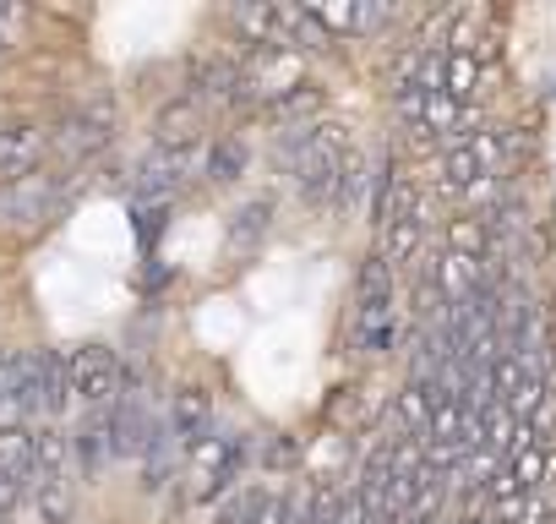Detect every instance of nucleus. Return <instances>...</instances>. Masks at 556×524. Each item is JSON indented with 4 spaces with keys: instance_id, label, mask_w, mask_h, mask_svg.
<instances>
[{
    "instance_id": "obj_1",
    "label": "nucleus",
    "mask_w": 556,
    "mask_h": 524,
    "mask_svg": "<svg viewBox=\"0 0 556 524\" xmlns=\"http://www.w3.org/2000/svg\"><path fill=\"white\" fill-rule=\"evenodd\" d=\"M245 464H251V437H245V432H235V426H213V432H202V437L186 448L191 497H197V502L229 497Z\"/></svg>"
},
{
    "instance_id": "obj_2",
    "label": "nucleus",
    "mask_w": 556,
    "mask_h": 524,
    "mask_svg": "<svg viewBox=\"0 0 556 524\" xmlns=\"http://www.w3.org/2000/svg\"><path fill=\"white\" fill-rule=\"evenodd\" d=\"M121 372H126L121 350H110V345H99V339H88V345H72V350H66L72 399H83V404H93V410H104V404H115V399H121Z\"/></svg>"
},
{
    "instance_id": "obj_3",
    "label": "nucleus",
    "mask_w": 556,
    "mask_h": 524,
    "mask_svg": "<svg viewBox=\"0 0 556 524\" xmlns=\"http://www.w3.org/2000/svg\"><path fill=\"white\" fill-rule=\"evenodd\" d=\"M202 175V148H148L137 164V202H169Z\"/></svg>"
},
{
    "instance_id": "obj_4",
    "label": "nucleus",
    "mask_w": 556,
    "mask_h": 524,
    "mask_svg": "<svg viewBox=\"0 0 556 524\" xmlns=\"http://www.w3.org/2000/svg\"><path fill=\"white\" fill-rule=\"evenodd\" d=\"M45 153H50V132L39 121H0V186L39 175Z\"/></svg>"
},
{
    "instance_id": "obj_5",
    "label": "nucleus",
    "mask_w": 556,
    "mask_h": 524,
    "mask_svg": "<svg viewBox=\"0 0 556 524\" xmlns=\"http://www.w3.org/2000/svg\"><path fill=\"white\" fill-rule=\"evenodd\" d=\"M115 137V115L99 110V104H83V110H66L50 132V148H61L66 159H93L99 148H110Z\"/></svg>"
},
{
    "instance_id": "obj_6",
    "label": "nucleus",
    "mask_w": 556,
    "mask_h": 524,
    "mask_svg": "<svg viewBox=\"0 0 556 524\" xmlns=\"http://www.w3.org/2000/svg\"><path fill=\"white\" fill-rule=\"evenodd\" d=\"M393 323V262L382 251H366L361 279H355V328Z\"/></svg>"
},
{
    "instance_id": "obj_7",
    "label": "nucleus",
    "mask_w": 556,
    "mask_h": 524,
    "mask_svg": "<svg viewBox=\"0 0 556 524\" xmlns=\"http://www.w3.org/2000/svg\"><path fill=\"white\" fill-rule=\"evenodd\" d=\"M55 197H61V186L50 175H28L17 186H0V224H7V229H28V224L50 219Z\"/></svg>"
},
{
    "instance_id": "obj_8",
    "label": "nucleus",
    "mask_w": 556,
    "mask_h": 524,
    "mask_svg": "<svg viewBox=\"0 0 556 524\" xmlns=\"http://www.w3.org/2000/svg\"><path fill=\"white\" fill-rule=\"evenodd\" d=\"M323 104H328V88L323 83H295L290 93H278L273 104H262L256 115L273 126V132H301V126H317V115H323Z\"/></svg>"
},
{
    "instance_id": "obj_9",
    "label": "nucleus",
    "mask_w": 556,
    "mask_h": 524,
    "mask_svg": "<svg viewBox=\"0 0 556 524\" xmlns=\"http://www.w3.org/2000/svg\"><path fill=\"white\" fill-rule=\"evenodd\" d=\"M202 126H207L202 93H180V99H169V104L153 115V142H159V148H197V142H202Z\"/></svg>"
},
{
    "instance_id": "obj_10",
    "label": "nucleus",
    "mask_w": 556,
    "mask_h": 524,
    "mask_svg": "<svg viewBox=\"0 0 556 524\" xmlns=\"http://www.w3.org/2000/svg\"><path fill=\"white\" fill-rule=\"evenodd\" d=\"M169 432H175V442H197L202 432H213V394L202 388V383H180L175 394H169Z\"/></svg>"
},
{
    "instance_id": "obj_11",
    "label": "nucleus",
    "mask_w": 556,
    "mask_h": 524,
    "mask_svg": "<svg viewBox=\"0 0 556 524\" xmlns=\"http://www.w3.org/2000/svg\"><path fill=\"white\" fill-rule=\"evenodd\" d=\"M245 164H251V148H245L240 137H213V142L202 148V180H207V186H229V180H240Z\"/></svg>"
},
{
    "instance_id": "obj_12",
    "label": "nucleus",
    "mask_w": 556,
    "mask_h": 524,
    "mask_svg": "<svg viewBox=\"0 0 556 524\" xmlns=\"http://www.w3.org/2000/svg\"><path fill=\"white\" fill-rule=\"evenodd\" d=\"M273 213H278V202L267 197V191H256V197H245L235 213H229V246H240V251H251L267 229H273Z\"/></svg>"
},
{
    "instance_id": "obj_13",
    "label": "nucleus",
    "mask_w": 556,
    "mask_h": 524,
    "mask_svg": "<svg viewBox=\"0 0 556 524\" xmlns=\"http://www.w3.org/2000/svg\"><path fill=\"white\" fill-rule=\"evenodd\" d=\"M278 17H285V45L290 50H333V34L323 28V17L312 7H290V0H278Z\"/></svg>"
},
{
    "instance_id": "obj_14",
    "label": "nucleus",
    "mask_w": 556,
    "mask_h": 524,
    "mask_svg": "<svg viewBox=\"0 0 556 524\" xmlns=\"http://www.w3.org/2000/svg\"><path fill=\"white\" fill-rule=\"evenodd\" d=\"M267 502H273V491H267L262 481H245L240 491H229V497L218 502L213 524H262V519H267Z\"/></svg>"
},
{
    "instance_id": "obj_15",
    "label": "nucleus",
    "mask_w": 556,
    "mask_h": 524,
    "mask_svg": "<svg viewBox=\"0 0 556 524\" xmlns=\"http://www.w3.org/2000/svg\"><path fill=\"white\" fill-rule=\"evenodd\" d=\"M480 83H485V61H480V55H453V50H447L442 93L458 99V104H475V99H480Z\"/></svg>"
},
{
    "instance_id": "obj_16",
    "label": "nucleus",
    "mask_w": 556,
    "mask_h": 524,
    "mask_svg": "<svg viewBox=\"0 0 556 524\" xmlns=\"http://www.w3.org/2000/svg\"><path fill=\"white\" fill-rule=\"evenodd\" d=\"M0 470H7L17 486L39 481V459H34V426L28 432H0Z\"/></svg>"
},
{
    "instance_id": "obj_17",
    "label": "nucleus",
    "mask_w": 556,
    "mask_h": 524,
    "mask_svg": "<svg viewBox=\"0 0 556 524\" xmlns=\"http://www.w3.org/2000/svg\"><path fill=\"white\" fill-rule=\"evenodd\" d=\"M491 246H496V235H491L485 213H464V219H453V224H447V251L485 262V257H491Z\"/></svg>"
},
{
    "instance_id": "obj_18",
    "label": "nucleus",
    "mask_w": 556,
    "mask_h": 524,
    "mask_svg": "<svg viewBox=\"0 0 556 524\" xmlns=\"http://www.w3.org/2000/svg\"><path fill=\"white\" fill-rule=\"evenodd\" d=\"M34 459H39V481H61L72 459V437L55 432L50 421H34Z\"/></svg>"
},
{
    "instance_id": "obj_19",
    "label": "nucleus",
    "mask_w": 556,
    "mask_h": 524,
    "mask_svg": "<svg viewBox=\"0 0 556 524\" xmlns=\"http://www.w3.org/2000/svg\"><path fill=\"white\" fill-rule=\"evenodd\" d=\"M28 497L39 502V519H45V524H66V519H72V486H66V475H61V481H34Z\"/></svg>"
},
{
    "instance_id": "obj_20",
    "label": "nucleus",
    "mask_w": 556,
    "mask_h": 524,
    "mask_svg": "<svg viewBox=\"0 0 556 524\" xmlns=\"http://www.w3.org/2000/svg\"><path fill=\"white\" fill-rule=\"evenodd\" d=\"M366 180H371V175H366V159H361V148H355V153L344 159V175H339V191H333V208H328V213H333V219H344V213L361 202Z\"/></svg>"
},
{
    "instance_id": "obj_21",
    "label": "nucleus",
    "mask_w": 556,
    "mask_h": 524,
    "mask_svg": "<svg viewBox=\"0 0 556 524\" xmlns=\"http://www.w3.org/2000/svg\"><path fill=\"white\" fill-rule=\"evenodd\" d=\"M164 224H169V202H137V240L142 246H159Z\"/></svg>"
},
{
    "instance_id": "obj_22",
    "label": "nucleus",
    "mask_w": 556,
    "mask_h": 524,
    "mask_svg": "<svg viewBox=\"0 0 556 524\" xmlns=\"http://www.w3.org/2000/svg\"><path fill=\"white\" fill-rule=\"evenodd\" d=\"M399 345V323H377V328H355V350L366 355H388Z\"/></svg>"
},
{
    "instance_id": "obj_23",
    "label": "nucleus",
    "mask_w": 556,
    "mask_h": 524,
    "mask_svg": "<svg viewBox=\"0 0 556 524\" xmlns=\"http://www.w3.org/2000/svg\"><path fill=\"white\" fill-rule=\"evenodd\" d=\"M28 426H34L28 404L17 394H0V432H28Z\"/></svg>"
},
{
    "instance_id": "obj_24",
    "label": "nucleus",
    "mask_w": 556,
    "mask_h": 524,
    "mask_svg": "<svg viewBox=\"0 0 556 524\" xmlns=\"http://www.w3.org/2000/svg\"><path fill=\"white\" fill-rule=\"evenodd\" d=\"M17 372H23V350L0 345V394H17Z\"/></svg>"
},
{
    "instance_id": "obj_25",
    "label": "nucleus",
    "mask_w": 556,
    "mask_h": 524,
    "mask_svg": "<svg viewBox=\"0 0 556 524\" xmlns=\"http://www.w3.org/2000/svg\"><path fill=\"white\" fill-rule=\"evenodd\" d=\"M23 497H28V486H17V481H12L7 470H0V519H7V513H12V508H17Z\"/></svg>"
},
{
    "instance_id": "obj_26",
    "label": "nucleus",
    "mask_w": 556,
    "mask_h": 524,
    "mask_svg": "<svg viewBox=\"0 0 556 524\" xmlns=\"http://www.w3.org/2000/svg\"><path fill=\"white\" fill-rule=\"evenodd\" d=\"M23 17H28V7H7V0H0V39H7Z\"/></svg>"
},
{
    "instance_id": "obj_27",
    "label": "nucleus",
    "mask_w": 556,
    "mask_h": 524,
    "mask_svg": "<svg viewBox=\"0 0 556 524\" xmlns=\"http://www.w3.org/2000/svg\"><path fill=\"white\" fill-rule=\"evenodd\" d=\"M285 459H295V442L285 437V442H267V464H285Z\"/></svg>"
},
{
    "instance_id": "obj_28",
    "label": "nucleus",
    "mask_w": 556,
    "mask_h": 524,
    "mask_svg": "<svg viewBox=\"0 0 556 524\" xmlns=\"http://www.w3.org/2000/svg\"><path fill=\"white\" fill-rule=\"evenodd\" d=\"M453 524H491V508H469V513H458Z\"/></svg>"
},
{
    "instance_id": "obj_29",
    "label": "nucleus",
    "mask_w": 556,
    "mask_h": 524,
    "mask_svg": "<svg viewBox=\"0 0 556 524\" xmlns=\"http://www.w3.org/2000/svg\"><path fill=\"white\" fill-rule=\"evenodd\" d=\"M0 50H7V39H0Z\"/></svg>"
},
{
    "instance_id": "obj_30",
    "label": "nucleus",
    "mask_w": 556,
    "mask_h": 524,
    "mask_svg": "<svg viewBox=\"0 0 556 524\" xmlns=\"http://www.w3.org/2000/svg\"><path fill=\"white\" fill-rule=\"evenodd\" d=\"M0 524H7V519H0Z\"/></svg>"
}]
</instances>
